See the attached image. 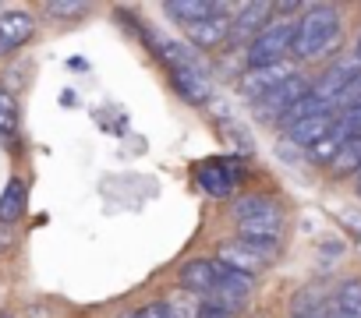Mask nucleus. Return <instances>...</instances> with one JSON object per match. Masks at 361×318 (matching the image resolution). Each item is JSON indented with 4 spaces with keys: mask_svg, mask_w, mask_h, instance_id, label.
Wrapping results in <instances>:
<instances>
[{
    "mask_svg": "<svg viewBox=\"0 0 361 318\" xmlns=\"http://www.w3.org/2000/svg\"><path fill=\"white\" fill-rule=\"evenodd\" d=\"M343 36V22L340 11L329 4H315L305 8V15L298 18V36H294V61H322L340 46Z\"/></svg>",
    "mask_w": 361,
    "mask_h": 318,
    "instance_id": "f257e3e1",
    "label": "nucleus"
},
{
    "mask_svg": "<svg viewBox=\"0 0 361 318\" xmlns=\"http://www.w3.org/2000/svg\"><path fill=\"white\" fill-rule=\"evenodd\" d=\"M156 50H159V61L166 64V71H170V85L177 89V96L185 99V103H192V106H202V103H209V96H213V82H209V71L195 61V53H192V46H185V43H152Z\"/></svg>",
    "mask_w": 361,
    "mask_h": 318,
    "instance_id": "f03ea898",
    "label": "nucleus"
},
{
    "mask_svg": "<svg viewBox=\"0 0 361 318\" xmlns=\"http://www.w3.org/2000/svg\"><path fill=\"white\" fill-rule=\"evenodd\" d=\"M234 220H238V237L252 241H276L283 237V209L269 195H245L234 202Z\"/></svg>",
    "mask_w": 361,
    "mask_h": 318,
    "instance_id": "7ed1b4c3",
    "label": "nucleus"
},
{
    "mask_svg": "<svg viewBox=\"0 0 361 318\" xmlns=\"http://www.w3.org/2000/svg\"><path fill=\"white\" fill-rule=\"evenodd\" d=\"M294 36H298V18H276V22H269L245 46V68H269V64L290 61L294 57Z\"/></svg>",
    "mask_w": 361,
    "mask_h": 318,
    "instance_id": "20e7f679",
    "label": "nucleus"
},
{
    "mask_svg": "<svg viewBox=\"0 0 361 318\" xmlns=\"http://www.w3.org/2000/svg\"><path fill=\"white\" fill-rule=\"evenodd\" d=\"M280 255V244L276 241H252V237H234L227 244H220V262L245 272V276H255L262 269H269Z\"/></svg>",
    "mask_w": 361,
    "mask_h": 318,
    "instance_id": "39448f33",
    "label": "nucleus"
},
{
    "mask_svg": "<svg viewBox=\"0 0 361 318\" xmlns=\"http://www.w3.org/2000/svg\"><path fill=\"white\" fill-rule=\"evenodd\" d=\"M224 276H227V265H224L220 258H192V262L180 265L177 283H180V290H185V293L213 297V293L220 290Z\"/></svg>",
    "mask_w": 361,
    "mask_h": 318,
    "instance_id": "423d86ee",
    "label": "nucleus"
},
{
    "mask_svg": "<svg viewBox=\"0 0 361 318\" xmlns=\"http://www.w3.org/2000/svg\"><path fill=\"white\" fill-rule=\"evenodd\" d=\"M305 82H308V78H305L301 71H298V75H290L283 85H276L269 96H262V99L255 103V117L276 127V120H280V117H283V113L301 99V96H308V92H312V85H305Z\"/></svg>",
    "mask_w": 361,
    "mask_h": 318,
    "instance_id": "0eeeda50",
    "label": "nucleus"
},
{
    "mask_svg": "<svg viewBox=\"0 0 361 318\" xmlns=\"http://www.w3.org/2000/svg\"><path fill=\"white\" fill-rule=\"evenodd\" d=\"M357 75H361V64H357V61L347 53V57L333 61V64H329V68H326V71L315 78L312 92H315V96H319V99H322V103L333 110V106H336V99H340V96L350 89V82H354Z\"/></svg>",
    "mask_w": 361,
    "mask_h": 318,
    "instance_id": "6e6552de",
    "label": "nucleus"
},
{
    "mask_svg": "<svg viewBox=\"0 0 361 318\" xmlns=\"http://www.w3.org/2000/svg\"><path fill=\"white\" fill-rule=\"evenodd\" d=\"M290 75H298V68H294L290 61H283V64H269V68H248V71L238 78V92H241L245 99L259 103V99L269 96L276 85H283Z\"/></svg>",
    "mask_w": 361,
    "mask_h": 318,
    "instance_id": "1a4fd4ad",
    "label": "nucleus"
},
{
    "mask_svg": "<svg viewBox=\"0 0 361 318\" xmlns=\"http://www.w3.org/2000/svg\"><path fill=\"white\" fill-rule=\"evenodd\" d=\"M231 11H234V8L224 4V11H216V15L195 22V25H188V29H185L188 43H192L195 50H216L220 43H227L231 32H234V15H231Z\"/></svg>",
    "mask_w": 361,
    "mask_h": 318,
    "instance_id": "9d476101",
    "label": "nucleus"
},
{
    "mask_svg": "<svg viewBox=\"0 0 361 318\" xmlns=\"http://www.w3.org/2000/svg\"><path fill=\"white\" fill-rule=\"evenodd\" d=\"M333 127H336V110H322V113H312V117L298 120L294 127H287V141L305 148V152H312L322 138L333 134Z\"/></svg>",
    "mask_w": 361,
    "mask_h": 318,
    "instance_id": "9b49d317",
    "label": "nucleus"
},
{
    "mask_svg": "<svg viewBox=\"0 0 361 318\" xmlns=\"http://www.w3.org/2000/svg\"><path fill=\"white\" fill-rule=\"evenodd\" d=\"M36 36V18L29 11H4L0 15V57H11Z\"/></svg>",
    "mask_w": 361,
    "mask_h": 318,
    "instance_id": "f8f14e48",
    "label": "nucleus"
},
{
    "mask_svg": "<svg viewBox=\"0 0 361 318\" xmlns=\"http://www.w3.org/2000/svg\"><path fill=\"white\" fill-rule=\"evenodd\" d=\"M195 177H199V188L209 198H227L238 188V170H234V163H227V159H209V163L199 167Z\"/></svg>",
    "mask_w": 361,
    "mask_h": 318,
    "instance_id": "ddd939ff",
    "label": "nucleus"
},
{
    "mask_svg": "<svg viewBox=\"0 0 361 318\" xmlns=\"http://www.w3.org/2000/svg\"><path fill=\"white\" fill-rule=\"evenodd\" d=\"M273 11H276V4H262V0L234 8V32H231V39H238V43L248 46V43L269 25V15H273Z\"/></svg>",
    "mask_w": 361,
    "mask_h": 318,
    "instance_id": "4468645a",
    "label": "nucleus"
},
{
    "mask_svg": "<svg viewBox=\"0 0 361 318\" xmlns=\"http://www.w3.org/2000/svg\"><path fill=\"white\" fill-rule=\"evenodd\" d=\"M329 318H361V276H347L336 283L329 297Z\"/></svg>",
    "mask_w": 361,
    "mask_h": 318,
    "instance_id": "2eb2a0df",
    "label": "nucleus"
},
{
    "mask_svg": "<svg viewBox=\"0 0 361 318\" xmlns=\"http://www.w3.org/2000/svg\"><path fill=\"white\" fill-rule=\"evenodd\" d=\"M216 11H224V4H209V0H170L166 4V15H173L185 29L209 18V15H216Z\"/></svg>",
    "mask_w": 361,
    "mask_h": 318,
    "instance_id": "dca6fc26",
    "label": "nucleus"
},
{
    "mask_svg": "<svg viewBox=\"0 0 361 318\" xmlns=\"http://www.w3.org/2000/svg\"><path fill=\"white\" fill-rule=\"evenodd\" d=\"M25 202H29V188L25 181L11 177L4 195H0V223H18L25 216Z\"/></svg>",
    "mask_w": 361,
    "mask_h": 318,
    "instance_id": "f3484780",
    "label": "nucleus"
},
{
    "mask_svg": "<svg viewBox=\"0 0 361 318\" xmlns=\"http://www.w3.org/2000/svg\"><path fill=\"white\" fill-rule=\"evenodd\" d=\"M357 174H361V134L343 141V148L336 152L333 167H329L333 181H347V177H357Z\"/></svg>",
    "mask_w": 361,
    "mask_h": 318,
    "instance_id": "a211bd4d",
    "label": "nucleus"
},
{
    "mask_svg": "<svg viewBox=\"0 0 361 318\" xmlns=\"http://www.w3.org/2000/svg\"><path fill=\"white\" fill-rule=\"evenodd\" d=\"M322 110H329V106H326L315 92H308V96H301V99H298V103H294V106L276 120V127H280V131H287V127H294L298 120H305V117H312V113H322Z\"/></svg>",
    "mask_w": 361,
    "mask_h": 318,
    "instance_id": "6ab92c4d",
    "label": "nucleus"
},
{
    "mask_svg": "<svg viewBox=\"0 0 361 318\" xmlns=\"http://www.w3.org/2000/svg\"><path fill=\"white\" fill-rule=\"evenodd\" d=\"M241 314V300H227V297H202V304L195 307V318H238Z\"/></svg>",
    "mask_w": 361,
    "mask_h": 318,
    "instance_id": "aec40b11",
    "label": "nucleus"
},
{
    "mask_svg": "<svg viewBox=\"0 0 361 318\" xmlns=\"http://www.w3.org/2000/svg\"><path fill=\"white\" fill-rule=\"evenodd\" d=\"M18 131V103L8 89H0V134L11 138Z\"/></svg>",
    "mask_w": 361,
    "mask_h": 318,
    "instance_id": "412c9836",
    "label": "nucleus"
},
{
    "mask_svg": "<svg viewBox=\"0 0 361 318\" xmlns=\"http://www.w3.org/2000/svg\"><path fill=\"white\" fill-rule=\"evenodd\" d=\"M128 318H177V311H173L170 300H149V304H142L138 311H131Z\"/></svg>",
    "mask_w": 361,
    "mask_h": 318,
    "instance_id": "4be33fe9",
    "label": "nucleus"
},
{
    "mask_svg": "<svg viewBox=\"0 0 361 318\" xmlns=\"http://www.w3.org/2000/svg\"><path fill=\"white\" fill-rule=\"evenodd\" d=\"M47 11L57 15V18H82V15H89V4H68V0H50Z\"/></svg>",
    "mask_w": 361,
    "mask_h": 318,
    "instance_id": "5701e85b",
    "label": "nucleus"
},
{
    "mask_svg": "<svg viewBox=\"0 0 361 318\" xmlns=\"http://www.w3.org/2000/svg\"><path fill=\"white\" fill-rule=\"evenodd\" d=\"M290 318H329V304H326V307H319V311H294Z\"/></svg>",
    "mask_w": 361,
    "mask_h": 318,
    "instance_id": "b1692460",
    "label": "nucleus"
},
{
    "mask_svg": "<svg viewBox=\"0 0 361 318\" xmlns=\"http://www.w3.org/2000/svg\"><path fill=\"white\" fill-rule=\"evenodd\" d=\"M350 57L361 64V32H357V39H354V50H350Z\"/></svg>",
    "mask_w": 361,
    "mask_h": 318,
    "instance_id": "393cba45",
    "label": "nucleus"
},
{
    "mask_svg": "<svg viewBox=\"0 0 361 318\" xmlns=\"http://www.w3.org/2000/svg\"><path fill=\"white\" fill-rule=\"evenodd\" d=\"M354 191H357V195H361V174H357V177H354Z\"/></svg>",
    "mask_w": 361,
    "mask_h": 318,
    "instance_id": "a878e982",
    "label": "nucleus"
},
{
    "mask_svg": "<svg viewBox=\"0 0 361 318\" xmlns=\"http://www.w3.org/2000/svg\"><path fill=\"white\" fill-rule=\"evenodd\" d=\"M0 318H8V314H0Z\"/></svg>",
    "mask_w": 361,
    "mask_h": 318,
    "instance_id": "bb28decb",
    "label": "nucleus"
}]
</instances>
